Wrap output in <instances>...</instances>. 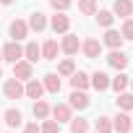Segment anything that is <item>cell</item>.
Listing matches in <instances>:
<instances>
[{"instance_id": "cell-1", "label": "cell", "mask_w": 133, "mask_h": 133, "mask_svg": "<svg viewBox=\"0 0 133 133\" xmlns=\"http://www.w3.org/2000/svg\"><path fill=\"white\" fill-rule=\"evenodd\" d=\"M13 78H18V81H29V78H34V65L29 63V60H16L13 63Z\"/></svg>"}, {"instance_id": "cell-2", "label": "cell", "mask_w": 133, "mask_h": 133, "mask_svg": "<svg viewBox=\"0 0 133 133\" xmlns=\"http://www.w3.org/2000/svg\"><path fill=\"white\" fill-rule=\"evenodd\" d=\"M8 34H11V39H13V42L26 39V37H29V24H26V21H21V18H13V21L8 24Z\"/></svg>"}, {"instance_id": "cell-3", "label": "cell", "mask_w": 133, "mask_h": 133, "mask_svg": "<svg viewBox=\"0 0 133 133\" xmlns=\"http://www.w3.org/2000/svg\"><path fill=\"white\" fill-rule=\"evenodd\" d=\"M60 50H63L65 55H76V52L81 50L78 37H76V34H71V31H65V34H63V39H60Z\"/></svg>"}, {"instance_id": "cell-4", "label": "cell", "mask_w": 133, "mask_h": 133, "mask_svg": "<svg viewBox=\"0 0 133 133\" xmlns=\"http://www.w3.org/2000/svg\"><path fill=\"white\" fill-rule=\"evenodd\" d=\"M0 50H3V60H8V63H16V60H21L24 57V47L18 44V42H8L5 47H0Z\"/></svg>"}, {"instance_id": "cell-5", "label": "cell", "mask_w": 133, "mask_h": 133, "mask_svg": "<svg viewBox=\"0 0 133 133\" xmlns=\"http://www.w3.org/2000/svg\"><path fill=\"white\" fill-rule=\"evenodd\" d=\"M3 94H5L8 99H21V97H24V84H21L18 78H8V81L3 84Z\"/></svg>"}, {"instance_id": "cell-6", "label": "cell", "mask_w": 133, "mask_h": 133, "mask_svg": "<svg viewBox=\"0 0 133 133\" xmlns=\"http://www.w3.org/2000/svg\"><path fill=\"white\" fill-rule=\"evenodd\" d=\"M26 24H29V31H37V34H39V31H44V29L50 26V21H47V16H44L42 11H34V13L29 16V21H26Z\"/></svg>"}, {"instance_id": "cell-7", "label": "cell", "mask_w": 133, "mask_h": 133, "mask_svg": "<svg viewBox=\"0 0 133 133\" xmlns=\"http://www.w3.org/2000/svg\"><path fill=\"white\" fill-rule=\"evenodd\" d=\"M42 94H44V84L37 81V78H29L26 86H24V97H29V99H42Z\"/></svg>"}, {"instance_id": "cell-8", "label": "cell", "mask_w": 133, "mask_h": 133, "mask_svg": "<svg viewBox=\"0 0 133 133\" xmlns=\"http://www.w3.org/2000/svg\"><path fill=\"white\" fill-rule=\"evenodd\" d=\"M130 125H133V120L128 112H117L112 117V130H117V133H130Z\"/></svg>"}, {"instance_id": "cell-9", "label": "cell", "mask_w": 133, "mask_h": 133, "mask_svg": "<svg viewBox=\"0 0 133 133\" xmlns=\"http://www.w3.org/2000/svg\"><path fill=\"white\" fill-rule=\"evenodd\" d=\"M57 123H71V117H73V110H71V104H63V102H57L55 107H52V112H50Z\"/></svg>"}, {"instance_id": "cell-10", "label": "cell", "mask_w": 133, "mask_h": 133, "mask_svg": "<svg viewBox=\"0 0 133 133\" xmlns=\"http://www.w3.org/2000/svg\"><path fill=\"white\" fill-rule=\"evenodd\" d=\"M50 26H52L55 34H65V31L71 29V18L65 16V13H55V16L50 18Z\"/></svg>"}, {"instance_id": "cell-11", "label": "cell", "mask_w": 133, "mask_h": 133, "mask_svg": "<svg viewBox=\"0 0 133 133\" xmlns=\"http://www.w3.org/2000/svg\"><path fill=\"white\" fill-rule=\"evenodd\" d=\"M81 50H84V55H86L89 60H94V57H99V52H102V44H99V39L89 37V39H84V42H81Z\"/></svg>"}, {"instance_id": "cell-12", "label": "cell", "mask_w": 133, "mask_h": 133, "mask_svg": "<svg viewBox=\"0 0 133 133\" xmlns=\"http://www.w3.org/2000/svg\"><path fill=\"white\" fill-rule=\"evenodd\" d=\"M107 63L112 65L115 71H123V68H128V55H125L123 50H112V52L107 55Z\"/></svg>"}, {"instance_id": "cell-13", "label": "cell", "mask_w": 133, "mask_h": 133, "mask_svg": "<svg viewBox=\"0 0 133 133\" xmlns=\"http://www.w3.org/2000/svg\"><path fill=\"white\" fill-rule=\"evenodd\" d=\"M102 42H104V44H107L110 50H120L125 39H123V34H120V31H115V29L110 26V29L104 31V39H102Z\"/></svg>"}, {"instance_id": "cell-14", "label": "cell", "mask_w": 133, "mask_h": 133, "mask_svg": "<svg viewBox=\"0 0 133 133\" xmlns=\"http://www.w3.org/2000/svg\"><path fill=\"white\" fill-rule=\"evenodd\" d=\"M89 84H91L97 91H107V89H110V76H107L104 71H97V73L89 76Z\"/></svg>"}, {"instance_id": "cell-15", "label": "cell", "mask_w": 133, "mask_h": 133, "mask_svg": "<svg viewBox=\"0 0 133 133\" xmlns=\"http://www.w3.org/2000/svg\"><path fill=\"white\" fill-rule=\"evenodd\" d=\"M68 99H71V102H68V104H71V110H86V107H89V97H86V91L73 89Z\"/></svg>"}, {"instance_id": "cell-16", "label": "cell", "mask_w": 133, "mask_h": 133, "mask_svg": "<svg viewBox=\"0 0 133 133\" xmlns=\"http://www.w3.org/2000/svg\"><path fill=\"white\" fill-rule=\"evenodd\" d=\"M112 13L120 16V18H130L133 16V3L130 0H115L112 3Z\"/></svg>"}, {"instance_id": "cell-17", "label": "cell", "mask_w": 133, "mask_h": 133, "mask_svg": "<svg viewBox=\"0 0 133 133\" xmlns=\"http://www.w3.org/2000/svg\"><path fill=\"white\" fill-rule=\"evenodd\" d=\"M57 52H60L57 39H47L42 44V60H57Z\"/></svg>"}, {"instance_id": "cell-18", "label": "cell", "mask_w": 133, "mask_h": 133, "mask_svg": "<svg viewBox=\"0 0 133 133\" xmlns=\"http://www.w3.org/2000/svg\"><path fill=\"white\" fill-rule=\"evenodd\" d=\"M24 60H29L31 65H34L37 60H42V47H39L37 42H26V47H24Z\"/></svg>"}, {"instance_id": "cell-19", "label": "cell", "mask_w": 133, "mask_h": 133, "mask_svg": "<svg viewBox=\"0 0 133 133\" xmlns=\"http://www.w3.org/2000/svg\"><path fill=\"white\" fill-rule=\"evenodd\" d=\"M3 120H5V125H8V128H18V125L24 123V115H21V110L11 107V110H5V112H3Z\"/></svg>"}, {"instance_id": "cell-20", "label": "cell", "mask_w": 133, "mask_h": 133, "mask_svg": "<svg viewBox=\"0 0 133 133\" xmlns=\"http://www.w3.org/2000/svg\"><path fill=\"white\" fill-rule=\"evenodd\" d=\"M71 86L78 89V91H84L86 86H91V84H89V73H84V71H73V76H71Z\"/></svg>"}, {"instance_id": "cell-21", "label": "cell", "mask_w": 133, "mask_h": 133, "mask_svg": "<svg viewBox=\"0 0 133 133\" xmlns=\"http://www.w3.org/2000/svg\"><path fill=\"white\" fill-rule=\"evenodd\" d=\"M42 84H44V91H50V94H57V91H60V86H63L57 73H47V76L42 78Z\"/></svg>"}, {"instance_id": "cell-22", "label": "cell", "mask_w": 133, "mask_h": 133, "mask_svg": "<svg viewBox=\"0 0 133 133\" xmlns=\"http://www.w3.org/2000/svg\"><path fill=\"white\" fill-rule=\"evenodd\" d=\"M50 112H52V107H50L44 99H34V117H37V120H47Z\"/></svg>"}, {"instance_id": "cell-23", "label": "cell", "mask_w": 133, "mask_h": 133, "mask_svg": "<svg viewBox=\"0 0 133 133\" xmlns=\"http://www.w3.org/2000/svg\"><path fill=\"white\" fill-rule=\"evenodd\" d=\"M110 89H115L117 94H120V91H125V89H128V76H125L123 71H117V76H115V78H110Z\"/></svg>"}, {"instance_id": "cell-24", "label": "cell", "mask_w": 133, "mask_h": 133, "mask_svg": "<svg viewBox=\"0 0 133 133\" xmlns=\"http://www.w3.org/2000/svg\"><path fill=\"white\" fill-rule=\"evenodd\" d=\"M115 102H117V110H123V112H130L133 110V94H128V91H120Z\"/></svg>"}, {"instance_id": "cell-25", "label": "cell", "mask_w": 133, "mask_h": 133, "mask_svg": "<svg viewBox=\"0 0 133 133\" xmlns=\"http://www.w3.org/2000/svg\"><path fill=\"white\" fill-rule=\"evenodd\" d=\"M73 71H76L73 57H65V60L57 63V76H73Z\"/></svg>"}, {"instance_id": "cell-26", "label": "cell", "mask_w": 133, "mask_h": 133, "mask_svg": "<svg viewBox=\"0 0 133 133\" xmlns=\"http://www.w3.org/2000/svg\"><path fill=\"white\" fill-rule=\"evenodd\" d=\"M89 120L86 117H71V133H89Z\"/></svg>"}, {"instance_id": "cell-27", "label": "cell", "mask_w": 133, "mask_h": 133, "mask_svg": "<svg viewBox=\"0 0 133 133\" xmlns=\"http://www.w3.org/2000/svg\"><path fill=\"white\" fill-rule=\"evenodd\" d=\"M94 128H97V133H112V117L99 115V117L94 120Z\"/></svg>"}, {"instance_id": "cell-28", "label": "cell", "mask_w": 133, "mask_h": 133, "mask_svg": "<svg viewBox=\"0 0 133 133\" xmlns=\"http://www.w3.org/2000/svg\"><path fill=\"white\" fill-rule=\"evenodd\" d=\"M94 16H97V24H99V26H104V29H110V26H112V21H115V13H112V11H97Z\"/></svg>"}, {"instance_id": "cell-29", "label": "cell", "mask_w": 133, "mask_h": 133, "mask_svg": "<svg viewBox=\"0 0 133 133\" xmlns=\"http://www.w3.org/2000/svg\"><path fill=\"white\" fill-rule=\"evenodd\" d=\"M78 11L84 16H94L97 13V0H78Z\"/></svg>"}, {"instance_id": "cell-30", "label": "cell", "mask_w": 133, "mask_h": 133, "mask_svg": "<svg viewBox=\"0 0 133 133\" xmlns=\"http://www.w3.org/2000/svg\"><path fill=\"white\" fill-rule=\"evenodd\" d=\"M39 130H42V133H57V130H60V123H57V120H44V123L39 125Z\"/></svg>"}, {"instance_id": "cell-31", "label": "cell", "mask_w": 133, "mask_h": 133, "mask_svg": "<svg viewBox=\"0 0 133 133\" xmlns=\"http://www.w3.org/2000/svg\"><path fill=\"white\" fill-rule=\"evenodd\" d=\"M120 34H123V39H133V18H125V21H123Z\"/></svg>"}, {"instance_id": "cell-32", "label": "cell", "mask_w": 133, "mask_h": 133, "mask_svg": "<svg viewBox=\"0 0 133 133\" xmlns=\"http://www.w3.org/2000/svg\"><path fill=\"white\" fill-rule=\"evenodd\" d=\"M50 5L55 8V11H60V13H65L71 8V0H50Z\"/></svg>"}, {"instance_id": "cell-33", "label": "cell", "mask_w": 133, "mask_h": 133, "mask_svg": "<svg viewBox=\"0 0 133 133\" xmlns=\"http://www.w3.org/2000/svg\"><path fill=\"white\" fill-rule=\"evenodd\" d=\"M24 133H42V130H39L37 123H26V125H24Z\"/></svg>"}, {"instance_id": "cell-34", "label": "cell", "mask_w": 133, "mask_h": 133, "mask_svg": "<svg viewBox=\"0 0 133 133\" xmlns=\"http://www.w3.org/2000/svg\"><path fill=\"white\" fill-rule=\"evenodd\" d=\"M13 3V0H0V5H11Z\"/></svg>"}, {"instance_id": "cell-35", "label": "cell", "mask_w": 133, "mask_h": 133, "mask_svg": "<svg viewBox=\"0 0 133 133\" xmlns=\"http://www.w3.org/2000/svg\"><path fill=\"white\" fill-rule=\"evenodd\" d=\"M0 63H3V50H0Z\"/></svg>"}, {"instance_id": "cell-36", "label": "cell", "mask_w": 133, "mask_h": 133, "mask_svg": "<svg viewBox=\"0 0 133 133\" xmlns=\"http://www.w3.org/2000/svg\"><path fill=\"white\" fill-rule=\"evenodd\" d=\"M128 84H130V89H133V81H128Z\"/></svg>"}, {"instance_id": "cell-37", "label": "cell", "mask_w": 133, "mask_h": 133, "mask_svg": "<svg viewBox=\"0 0 133 133\" xmlns=\"http://www.w3.org/2000/svg\"><path fill=\"white\" fill-rule=\"evenodd\" d=\"M0 78H3V71H0Z\"/></svg>"}, {"instance_id": "cell-38", "label": "cell", "mask_w": 133, "mask_h": 133, "mask_svg": "<svg viewBox=\"0 0 133 133\" xmlns=\"http://www.w3.org/2000/svg\"><path fill=\"white\" fill-rule=\"evenodd\" d=\"M130 130H133V125H130Z\"/></svg>"}]
</instances>
